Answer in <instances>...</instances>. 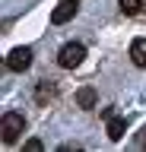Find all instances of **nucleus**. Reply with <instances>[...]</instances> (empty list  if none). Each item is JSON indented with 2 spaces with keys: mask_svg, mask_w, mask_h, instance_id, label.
I'll return each instance as SVG.
<instances>
[{
  "mask_svg": "<svg viewBox=\"0 0 146 152\" xmlns=\"http://www.w3.org/2000/svg\"><path fill=\"white\" fill-rule=\"evenodd\" d=\"M22 130H26V117L19 111H7L0 117V140H3V146H13L22 136Z\"/></svg>",
  "mask_w": 146,
  "mask_h": 152,
  "instance_id": "nucleus-1",
  "label": "nucleus"
},
{
  "mask_svg": "<svg viewBox=\"0 0 146 152\" xmlns=\"http://www.w3.org/2000/svg\"><path fill=\"white\" fill-rule=\"evenodd\" d=\"M83 57H86V48L79 45V41H70V45L60 48V54H57V64L64 66V70H73V66L83 64Z\"/></svg>",
  "mask_w": 146,
  "mask_h": 152,
  "instance_id": "nucleus-2",
  "label": "nucleus"
},
{
  "mask_svg": "<svg viewBox=\"0 0 146 152\" xmlns=\"http://www.w3.org/2000/svg\"><path fill=\"white\" fill-rule=\"evenodd\" d=\"M29 66H32V48H13L10 57H7V70L22 73V70H29Z\"/></svg>",
  "mask_w": 146,
  "mask_h": 152,
  "instance_id": "nucleus-3",
  "label": "nucleus"
},
{
  "mask_svg": "<svg viewBox=\"0 0 146 152\" xmlns=\"http://www.w3.org/2000/svg\"><path fill=\"white\" fill-rule=\"evenodd\" d=\"M73 16H76V0H60L57 7H54V13H51V22L54 26H64Z\"/></svg>",
  "mask_w": 146,
  "mask_h": 152,
  "instance_id": "nucleus-4",
  "label": "nucleus"
},
{
  "mask_svg": "<svg viewBox=\"0 0 146 152\" xmlns=\"http://www.w3.org/2000/svg\"><path fill=\"white\" fill-rule=\"evenodd\" d=\"M130 60L136 66H146V38H134V45H130Z\"/></svg>",
  "mask_w": 146,
  "mask_h": 152,
  "instance_id": "nucleus-5",
  "label": "nucleus"
},
{
  "mask_svg": "<svg viewBox=\"0 0 146 152\" xmlns=\"http://www.w3.org/2000/svg\"><path fill=\"white\" fill-rule=\"evenodd\" d=\"M76 102H79V108H95L98 95H95V89H92V86H83V89L76 92Z\"/></svg>",
  "mask_w": 146,
  "mask_h": 152,
  "instance_id": "nucleus-6",
  "label": "nucleus"
},
{
  "mask_svg": "<svg viewBox=\"0 0 146 152\" xmlns=\"http://www.w3.org/2000/svg\"><path fill=\"white\" fill-rule=\"evenodd\" d=\"M121 136H124V117H114V114H111V117H108V140H121Z\"/></svg>",
  "mask_w": 146,
  "mask_h": 152,
  "instance_id": "nucleus-7",
  "label": "nucleus"
},
{
  "mask_svg": "<svg viewBox=\"0 0 146 152\" xmlns=\"http://www.w3.org/2000/svg\"><path fill=\"white\" fill-rule=\"evenodd\" d=\"M35 98H38V104L51 102V98H54V83H38V89H35Z\"/></svg>",
  "mask_w": 146,
  "mask_h": 152,
  "instance_id": "nucleus-8",
  "label": "nucleus"
},
{
  "mask_svg": "<svg viewBox=\"0 0 146 152\" xmlns=\"http://www.w3.org/2000/svg\"><path fill=\"white\" fill-rule=\"evenodd\" d=\"M117 3H121V10H124L127 16H136L143 10V0H117Z\"/></svg>",
  "mask_w": 146,
  "mask_h": 152,
  "instance_id": "nucleus-9",
  "label": "nucleus"
},
{
  "mask_svg": "<svg viewBox=\"0 0 146 152\" xmlns=\"http://www.w3.org/2000/svg\"><path fill=\"white\" fill-rule=\"evenodd\" d=\"M26 149H32V152H41V149H45V146H41L38 140H29V142H26Z\"/></svg>",
  "mask_w": 146,
  "mask_h": 152,
  "instance_id": "nucleus-10",
  "label": "nucleus"
},
{
  "mask_svg": "<svg viewBox=\"0 0 146 152\" xmlns=\"http://www.w3.org/2000/svg\"><path fill=\"white\" fill-rule=\"evenodd\" d=\"M143 10H146V0H143Z\"/></svg>",
  "mask_w": 146,
  "mask_h": 152,
  "instance_id": "nucleus-11",
  "label": "nucleus"
}]
</instances>
